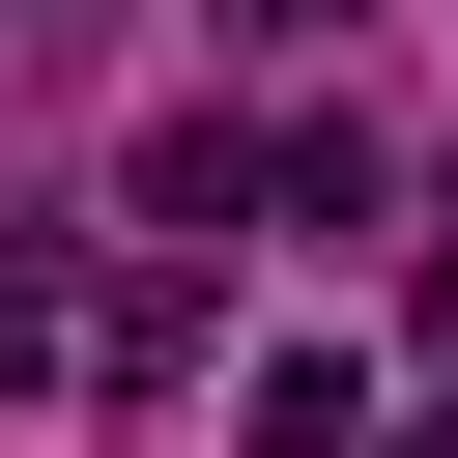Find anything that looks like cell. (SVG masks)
<instances>
[{"mask_svg":"<svg viewBox=\"0 0 458 458\" xmlns=\"http://www.w3.org/2000/svg\"><path fill=\"white\" fill-rule=\"evenodd\" d=\"M258 458H372V372L344 344H258Z\"/></svg>","mask_w":458,"mask_h":458,"instance_id":"7a4b0ae2","label":"cell"},{"mask_svg":"<svg viewBox=\"0 0 458 458\" xmlns=\"http://www.w3.org/2000/svg\"><path fill=\"white\" fill-rule=\"evenodd\" d=\"M0 372H86V258L57 229H0Z\"/></svg>","mask_w":458,"mask_h":458,"instance_id":"3957f363","label":"cell"},{"mask_svg":"<svg viewBox=\"0 0 458 458\" xmlns=\"http://www.w3.org/2000/svg\"><path fill=\"white\" fill-rule=\"evenodd\" d=\"M229 29H372V0H229Z\"/></svg>","mask_w":458,"mask_h":458,"instance_id":"5b68a950","label":"cell"},{"mask_svg":"<svg viewBox=\"0 0 458 458\" xmlns=\"http://www.w3.org/2000/svg\"><path fill=\"white\" fill-rule=\"evenodd\" d=\"M229 200H258V143H229V114H172V143H143V258H200Z\"/></svg>","mask_w":458,"mask_h":458,"instance_id":"6da1fadb","label":"cell"},{"mask_svg":"<svg viewBox=\"0 0 458 458\" xmlns=\"http://www.w3.org/2000/svg\"><path fill=\"white\" fill-rule=\"evenodd\" d=\"M114 57V0H0V86H86Z\"/></svg>","mask_w":458,"mask_h":458,"instance_id":"277c9868","label":"cell"}]
</instances>
